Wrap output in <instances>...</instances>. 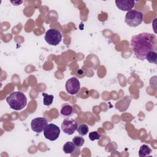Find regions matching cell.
<instances>
[{
    "mask_svg": "<svg viewBox=\"0 0 157 157\" xmlns=\"http://www.w3.org/2000/svg\"><path fill=\"white\" fill-rule=\"evenodd\" d=\"M156 40L155 35L148 33L133 36L131 40V46L136 56L140 60H144L148 52L156 50Z\"/></svg>",
    "mask_w": 157,
    "mask_h": 157,
    "instance_id": "6da1fadb",
    "label": "cell"
},
{
    "mask_svg": "<svg viewBox=\"0 0 157 157\" xmlns=\"http://www.w3.org/2000/svg\"><path fill=\"white\" fill-rule=\"evenodd\" d=\"M6 101L12 109L20 110L26 107L27 98L26 95L22 92L14 91L7 97Z\"/></svg>",
    "mask_w": 157,
    "mask_h": 157,
    "instance_id": "7a4b0ae2",
    "label": "cell"
},
{
    "mask_svg": "<svg viewBox=\"0 0 157 157\" xmlns=\"http://www.w3.org/2000/svg\"><path fill=\"white\" fill-rule=\"evenodd\" d=\"M144 14L136 10H130L125 15V23L131 27H136L140 25L143 21Z\"/></svg>",
    "mask_w": 157,
    "mask_h": 157,
    "instance_id": "3957f363",
    "label": "cell"
},
{
    "mask_svg": "<svg viewBox=\"0 0 157 157\" xmlns=\"http://www.w3.org/2000/svg\"><path fill=\"white\" fill-rule=\"evenodd\" d=\"M44 39L49 45L56 46L61 41L62 34L57 29L52 28L46 31Z\"/></svg>",
    "mask_w": 157,
    "mask_h": 157,
    "instance_id": "277c9868",
    "label": "cell"
},
{
    "mask_svg": "<svg viewBox=\"0 0 157 157\" xmlns=\"http://www.w3.org/2000/svg\"><path fill=\"white\" fill-rule=\"evenodd\" d=\"M43 131L45 139L51 141L56 140L59 137L61 132L59 128L53 123L47 124Z\"/></svg>",
    "mask_w": 157,
    "mask_h": 157,
    "instance_id": "5b68a950",
    "label": "cell"
},
{
    "mask_svg": "<svg viewBox=\"0 0 157 157\" xmlns=\"http://www.w3.org/2000/svg\"><path fill=\"white\" fill-rule=\"evenodd\" d=\"M77 127L78 124L77 121L71 118L64 119L61 124V129L67 135L73 134L75 131H77Z\"/></svg>",
    "mask_w": 157,
    "mask_h": 157,
    "instance_id": "8992f818",
    "label": "cell"
},
{
    "mask_svg": "<svg viewBox=\"0 0 157 157\" xmlns=\"http://www.w3.org/2000/svg\"><path fill=\"white\" fill-rule=\"evenodd\" d=\"M67 92L71 94H76L80 89V83L78 79L75 77H72L69 78L65 85Z\"/></svg>",
    "mask_w": 157,
    "mask_h": 157,
    "instance_id": "52a82bcc",
    "label": "cell"
},
{
    "mask_svg": "<svg viewBox=\"0 0 157 157\" xmlns=\"http://www.w3.org/2000/svg\"><path fill=\"white\" fill-rule=\"evenodd\" d=\"M47 120L44 117H37L32 120L31 128L32 130L37 133L42 132L47 125Z\"/></svg>",
    "mask_w": 157,
    "mask_h": 157,
    "instance_id": "ba28073f",
    "label": "cell"
},
{
    "mask_svg": "<svg viewBox=\"0 0 157 157\" xmlns=\"http://www.w3.org/2000/svg\"><path fill=\"white\" fill-rule=\"evenodd\" d=\"M117 7L123 11H129L134 6L135 2L132 0H116Z\"/></svg>",
    "mask_w": 157,
    "mask_h": 157,
    "instance_id": "9c48e42d",
    "label": "cell"
},
{
    "mask_svg": "<svg viewBox=\"0 0 157 157\" xmlns=\"http://www.w3.org/2000/svg\"><path fill=\"white\" fill-rule=\"evenodd\" d=\"M60 113L63 117L66 118H69L73 115V113H74L73 107L71 105L67 103L64 104L61 106Z\"/></svg>",
    "mask_w": 157,
    "mask_h": 157,
    "instance_id": "30bf717a",
    "label": "cell"
},
{
    "mask_svg": "<svg viewBox=\"0 0 157 157\" xmlns=\"http://www.w3.org/2000/svg\"><path fill=\"white\" fill-rule=\"evenodd\" d=\"M63 150L66 154H72L76 150V146L72 142H67L64 145Z\"/></svg>",
    "mask_w": 157,
    "mask_h": 157,
    "instance_id": "8fae6325",
    "label": "cell"
},
{
    "mask_svg": "<svg viewBox=\"0 0 157 157\" xmlns=\"http://www.w3.org/2000/svg\"><path fill=\"white\" fill-rule=\"evenodd\" d=\"M151 149L147 145H142L140 146L139 150V156L140 157H144L149 155L151 153Z\"/></svg>",
    "mask_w": 157,
    "mask_h": 157,
    "instance_id": "7c38bea8",
    "label": "cell"
},
{
    "mask_svg": "<svg viewBox=\"0 0 157 157\" xmlns=\"http://www.w3.org/2000/svg\"><path fill=\"white\" fill-rule=\"evenodd\" d=\"M145 59L150 63L156 64L157 61V55L156 50H151L148 52L145 56Z\"/></svg>",
    "mask_w": 157,
    "mask_h": 157,
    "instance_id": "4fadbf2b",
    "label": "cell"
},
{
    "mask_svg": "<svg viewBox=\"0 0 157 157\" xmlns=\"http://www.w3.org/2000/svg\"><path fill=\"white\" fill-rule=\"evenodd\" d=\"M77 131L80 136H84L88 134L89 131V128L86 124L83 123V124H81L77 127Z\"/></svg>",
    "mask_w": 157,
    "mask_h": 157,
    "instance_id": "5bb4252c",
    "label": "cell"
},
{
    "mask_svg": "<svg viewBox=\"0 0 157 157\" xmlns=\"http://www.w3.org/2000/svg\"><path fill=\"white\" fill-rule=\"evenodd\" d=\"M42 96L44 97L43 98V104L44 105L46 106H48L51 105L53 101V96L52 94H47L45 93H42Z\"/></svg>",
    "mask_w": 157,
    "mask_h": 157,
    "instance_id": "9a60e30c",
    "label": "cell"
},
{
    "mask_svg": "<svg viewBox=\"0 0 157 157\" xmlns=\"http://www.w3.org/2000/svg\"><path fill=\"white\" fill-rule=\"evenodd\" d=\"M72 142L77 147H80L84 144L85 139L81 136H76L72 139Z\"/></svg>",
    "mask_w": 157,
    "mask_h": 157,
    "instance_id": "2e32d148",
    "label": "cell"
},
{
    "mask_svg": "<svg viewBox=\"0 0 157 157\" xmlns=\"http://www.w3.org/2000/svg\"><path fill=\"white\" fill-rule=\"evenodd\" d=\"M89 138L91 141L95 140H99L101 139V135L97 131H93L89 133Z\"/></svg>",
    "mask_w": 157,
    "mask_h": 157,
    "instance_id": "e0dca14e",
    "label": "cell"
},
{
    "mask_svg": "<svg viewBox=\"0 0 157 157\" xmlns=\"http://www.w3.org/2000/svg\"><path fill=\"white\" fill-rule=\"evenodd\" d=\"M10 2H11V3H12L14 6H18V5L21 4L23 2L22 1H10Z\"/></svg>",
    "mask_w": 157,
    "mask_h": 157,
    "instance_id": "ac0fdd59",
    "label": "cell"
}]
</instances>
